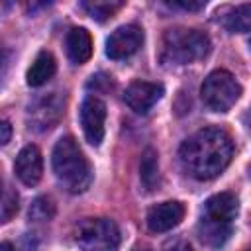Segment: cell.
<instances>
[{
    "instance_id": "cb8c5ba5",
    "label": "cell",
    "mask_w": 251,
    "mask_h": 251,
    "mask_svg": "<svg viewBox=\"0 0 251 251\" xmlns=\"http://www.w3.org/2000/svg\"><path fill=\"white\" fill-rule=\"evenodd\" d=\"M0 251H14V249H12V245H10L8 241H4V243L0 245Z\"/></svg>"
},
{
    "instance_id": "d4e9b609",
    "label": "cell",
    "mask_w": 251,
    "mask_h": 251,
    "mask_svg": "<svg viewBox=\"0 0 251 251\" xmlns=\"http://www.w3.org/2000/svg\"><path fill=\"white\" fill-rule=\"evenodd\" d=\"M133 251H149V249H139V247H137V249H133Z\"/></svg>"
},
{
    "instance_id": "ffe728a7",
    "label": "cell",
    "mask_w": 251,
    "mask_h": 251,
    "mask_svg": "<svg viewBox=\"0 0 251 251\" xmlns=\"http://www.w3.org/2000/svg\"><path fill=\"white\" fill-rule=\"evenodd\" d=\"M20 204H18V194L6 186L4 188V196H2V222H10L12 216H16Z\"/></svg>"
},
{
    "instance_id": "52a82bcc",
    "label": "cell",
    "mask_w": 251,
    "mask_h": 251,
    "mask_svg": "<svg viewBox=\"0 0 251 251\" xmlns=\"http://www.w3.org/2000/svg\"><path fill=\"white\" fill-rule=\"evenodd\" d=\"M106 104L98 96H86L80 106V126L90 145H100L104 139Z\"/></svg>"
},
{
    "instance_id": "5bb4252c",
    "label": "cell",
    "mask_w": 251,
    "mask_h": 251,
    "mask_svg": "<svg viewBox=\"0 0 251 251\" xmlns=\"http://www.w3.org/2000/svg\"><path fill=\"white\" fill-rule=\"evenodd\" d=\"M231 235V224L218 222L212 218L202 216L198 222V237L208 247H222Z\"/></svg>"
},
{
    "instance_id": "2e32d148",
    "label": "cell",
    "mask_w": 251,
    "mask_h": 251,
    "mask_svg": "<svg viewBox=\"0 0 251 251\" xmlns=\"http://www.w3.org/2000/svg\"><path fill=\"white\" fill-rule=\"evenodd\" d=\"M220 24L229 33H243L251 29V4H239L233 8H227L220 16Z\"/></svg>"
},
{
    "instance_id": "4fadbf2b",
    "label": "cell",
    "mask_w": 251,
    "mask_h": 251,
    "mask_svg": "<svg viewBox=\"0 0 251 251\" xmlns=\"http://www.w3.org/2000/svg\"><path fill=\"white\" fill-rule=\"evenodd\" d=\"M67 55L75 65H82L92 55V37L84 27H73L65 37Z\"/></svg>"
},
{
    "instance_id": "4316f807",
    "label": "cell",
    "mask_w": 251,
    "mask_h": 251,
    "mask_svg": "<svg viewBox=\"0 0 251 251\" xmlns=\"http://www.w3.org/2000/svg\"><path fill=\"white\" fill-rule=\"evenodd\" d=\"M247 251H251V249H247Z\"/></svg>"
},
{
    "instance_id": "277c9868",
    "label": "cell",
    "mask_w": 251,
    "mask_h": 251,
    "mask_svg": "<svg viewBox=\"0 0 251 251\" xmlns=\"http://www.w3.org/2000/svg\"><path fill=\"white\" fill-rule=\"evenodd\" d=\"M80 251H118L120 229L108 218H84L75 229Z\"/></svg>"
},
{
    "instance_id": "5b68a950",
    "label": "cell",
    "mask_w": 251,
    "mask_h": 251,
    "mask_svg": "<svg viewBox=\"0 0 251 251\" xmlns=\"http://www.w3.org/2000/svg\"><path fill=\"white\" fill-rule=\"evenodd\" d=\"M204 104L214 112H227L241 96V86L235 76L224 69L212 71L200 88Z\"/></svg>"
},
{
    "instance_id": "ac0fdd59",
    "label": "cell",
    "mask_w": 251,
    "mask_h": 251,
    "mask_svg": "<svg viewBox=\"0 0 251 251\" xmlns=\"http://www.w3.org/2000/svg\"><path fill=\"white\" fill-rule=\"evenodd\" d=\"M124 6V2H116V0H94V2H82V8L86 10V14L90 18H94L96 22H104L108 18H112L120 8Z\"/></svg>"
},
{
    "instance_id": "9a60e30c",
    "label": "cell",
    "mask_w": 251,
    "mask_h": 251,
    "mask_svg": "<svg viewBox=\"0 0 251 251\" xmlns=\"http://www.w3.org/2000/svg\"><path fill=\"white\" fill-rule=\"evenodd\" d=\"M55 71H57L55 57L49 51H39L25 73V82L29 86H41L55 75Z\"/></svg>"
},
{
    "instance_id": "d6986e66",
    "label": "cell",
    "mask_w": 251,
    "mask_h": 251,
    "mask_svg": "<svg viewBox=\"0 0 251 251\" xmlns=\"http://www.w3.org/2000/svg\"><path fill=\"white\" fill-rule=\"evenodd\" d=\"M55 216V204L49 196H37L29 206V220L33 222H47Z\"/></svg>"
},
{
    "instance_id": "ba28073f",
    "label": "cell",
    "mask_w": 251,
    "mask_h": 251,
    "mask_svg": "<svg viewBox=\"0 0 251 251\" xmlns=\"http://www.w3.org/2000/svg\"><path fill=\"white\" fill-rule=\"evenodd\" d=\"M143 43V31L135 24L120 25L106 39V55L110 59H127L131 57Z\"/></svg>"
},
{
    "instance_id": "8fae6325",
    "label": "cell",
    "mask_w": 251,
    "mask_h": 251,
    "mask_svg": "<svg viewBox=\"0 0 251 251\" xmlns=\"http://www.w3.org/2000/svg\"><path fill=\"white\" fill-rule=\"evenodd\" d=\"M14 171L16 176L25 184V186H33L39 182L41 175H43V159H41V151L35 145H25L16 161H14Z\"/></svg>"
},
{
    "instance_id": "7c38bea8",
    "label": "cell",
    "mask_w": 251,
    "mask_h": 251,
    "mask_svg": "<svg viewBox=\"0 0 251 251\" xmlns=\"http://www.w3.org/2000/svg\"><path fill=\"white\" fill-rule=\"evenodd\" d=\"M237 212H239L237 196L231 194V192H220V194L210 196V198L204 202V212H202V216L212 218V220H218V222L231 224V220H235Z\"/></svg>"
},
{
    "instance_id": "e0dca14e",
    "label": "cell",
    "mask_w": 251,
    "mask_h": 251,
    "mask_svg": "<svg viewBox=\"0 0 251 251\" xmlns=\"http://www.w3.org/2000/svg\"><path fill=\"white\" fill-rule=\"evenodd\" d=\"M157 151L155 149H145V153L141 155V163H139V178L145 186V190H155L161 182V175H159V159H157Z\"/></svg>"
},
{
    "instance_id": "8992f818",
    "label": "cell",
    "mask_w": 251,
    "mask_h": 251,
    "mask_svg": "<svg viewBox=\"0 0 251 251\" xmlns=\"http://www.w3.org/2000/svg\"><path fill=\"white\" fill-rule=\"evenodd\" d=\"M65 108V100L57 94H43L37 100H33L27 106V124L31 129L35 131H47L51 127H55L59 124V120L63 118V110Z\"/></svg>"
},
{
    "instance_id": "3957f363",
    "label": "cell",
    "mask_w": 251,
    "mask_h": 251,
    "mask_svg": "<svg viewBox=\"0 0 251 251\" xmlns=\"http://www.w3.org/2000/svg\"><path fill=\"white\" fill-rule=\"evenodd\" d=\"M210 39L204 31L173 27L163 35V61L169 65H188L210 53Z\"/></svg>"
},
{
    "instance_id": "30bf717a",
    "label": "cell",
    "mask_w": 251,
    "mask_h": 251,
    "mask_svg": "<svg viewBox=\"0 0 251 251\" xmlns=\"http://www.w3.org/2000/svg\"><path fill=\"white\" fill-rule=\"evenodd\" d=\"M184 218V206L176 200L161 202L149 208L147 212V227L153 233H163L173 227H176Z\"/></svg>"
},
{
    "instance_id": "7a4b0ae2",
    "label": "cell",
    "mask_w": 251,
    "mask_h": 251,
    "mask_svg": "<svg viewBox=\"0 0 251 251\" xmlns=\"http://www.w3.org/2000/svg\"><path fill=\"white\" fill-rule=\"evenodd\" d=\"M51 167L57 180L73 194L84 192L92 182V169L75 137H61L51 155Z\"/></svg>"
},
{
    "instance_id": "7402d4cb",
    "label": "cell",
    "mask_w": 251,
    "mask_h": 251,
    "mask_svg": "<svg viewBox=\"0 0 251 251\" xmlns=\"http://www.w3.org/2000/svg\"><path fill=\"white\" fill-rule=\"evenodd\" d=\"M173 8H182V10H202L206 2H169Z\"/></svg>"
},
{
    "instance_id": "44dd1931",
    "label": "cell",
    "mask_w": 251,
    "mask_h": 251,
    "mask_svg": "<svg viewBox=\"0 0 251 251\" xmlns=\"http://www.w3.org/2000/svg\"><path fill=\"white\" fill-rule=\"evenodd\" d=\"M163 251H194V247L184 239H171L165 243Z\"/></svg>"
},
{
    "instance_id": "9c48e42d",
    "label": "cell",
    "mask_w": 251,
    "mask_h": 251,
    "mask_svg": "<svg viewBox=\"0 0 251 251\" xmlns=\"http://www.w3.org/2000/svg\"><path fill=\"white\" fill-rule=\"evenodd\" d=\"M161 96H163V84L147 82V80H135L126 88L124 100L133 112L145 114L161 100Z\"/></svg>"
},
{
    "instance_id": "6da1fadb",
    "label": "cell",
    "mask_w": 251,
    "mask_h": 251,
    "mask_svg": "<svg viewBox=\"0 0 251 251\" xmlns=\"http://www.w3.org/2000/svg\"><path fill=\"white\" fill-rule=\"evenodd\" d=\"M231 155V137L226 129L218 126L198 129L178 149V157L184 171L198 180H210L218 176L229 165Z\"/></svg>"
},
{
    "instance_id": "484cf974",
    "label": "cell",
    "mask_w": 251,
    "mask_h": 251,
    "mask_svg": "<svg viewBox=\"0 0 251 251\" xmlns=\"http://www.w3.org/2000/svg\"><path fill=\"white\" fill-rule=\"evenodd\" d=\"M249 47H251V41H249Z\"/></svg>"
},
{
    "instance_id": "603a6c76",
    "label": "cell",
    "mask_w": 251,
    "mask_h": 251,
    "mask_svg": "<svg viewBox=\"0 0 251 251\" xmlns=\"http://www.w3.org/2000/svg\"><path fill=\"white\" fill-rule=\"evenodd\" d=\"M0 129H2L0 143H2V145H6V143L10 141V137H12V126H10L8 122H2V124H0Z\"/></svg>"
}]
</instances>
